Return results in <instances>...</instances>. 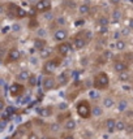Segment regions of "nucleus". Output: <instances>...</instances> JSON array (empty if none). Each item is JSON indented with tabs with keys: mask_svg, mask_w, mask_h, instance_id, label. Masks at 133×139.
<instances>
[{
	"mask_svg": "<svg viewBox=\"0 0 133 139\" xmlns=\"http://www.w3.org/2000/svg\"><path fill=\"white\" fill-rule=\"evenodd\" d=\"M93 86H94V88L98 90V91L108 88V86H110V78H108L107 73H106V72L98 73V74L95 75L94 81H93Z\"/></svg>",
	"mask_w": 133,
	"mask_h": 139,
	"instance_id": "1",
	"label": "nucleus"
},
{
	"mask_svg": "<svg viewBox=\"0 0 133 139\" xmlns=\"http://www.w3.org/2000/svg\"><path fill=\"white\" fill-rule=\"evenodd\" d=\"M76 112H77V114H78L81 118H84V120L90 118L91 116H90V104H89V101H87V100H81V101H78V104H77V107H76Z\"/></svg>",
	"mask_w": 133,
	"mask_h": 139,
	"instance_id": "2",
	"label": "nucleus"
},
{
	"mask_svg": "<svg viewBox=\"0 0 133 139\" xmlns=\"http://www.w3.org/2000/svg\"><path fill=\"white\" fill-rule=\"evenodd\" d=\"M34 9L38 13H45L46 11L51 9V2L50 0H38V2L34 4Z\"/></svg>",
	"mask_w": 133,
	"mask_h": 139,
	"instance_id": "3",
	"label": "nucleus"
},
{
	"mask_svg": "<svg viewBox=\"0 0 133 139\" xmlns=\"http://www.w3.org/2000/svg\"><path fill=\"white\" fill-rule=\"evenodd\" d=\"M59 66V60L58 59H54V60H48L45 62L43 65V73L46 74H51L55 72V69Z\"/></svg>",
	"mask_w": 133,
	"mask_h": 139,
	"instance_id": "4",
	"label": "nucleus"
},
{
	"mask_svg": "<svg viewBox=\"0 0 133 139\" xmlns=\"http://www.w3.org/2000/svg\"><path fill=\"white\" fill-rule=\"evenodd\" d=\"M71 50H72V47H71V44L67 43V42H63V43H60V44L58 46V52H59L61 56H68V53L71 52Z\"/></svg>",
	"mask_w": 133,
	"mask_h": 139,
	"instance_id": "5",
	"label": "nucleus"
},
{
	"mask_svg": "<svg viewBox=\"0 0 133 139\" xmlns=\"http://www.w3.org/2000/svg\"><path fill=\"white\" fill-rule=\"evenodd\" d=\"M21 57V52L16 48H12L9 52H8V57H7V62H13V61H17L18 59Z\"/></svg>",
	"mask_w": 133,
	"mask_h": 139,
	"instance_id": "6",
	"label": "nucleus"
},
{
	"mask_svg": "<svg viewBox=\"0 0 133 139\" xmlns=\"http://www.w3.org/2000/svg\"><path fill=\"white\" fill-rule=\"evenodd\" d=\"M113 69L115 72H117L119 74L123 73V72H126L128 70V64L125 61H121V60H117L113 62Z\"/></svg>",
	"mask_w": 133,
	"mask_h": 139,
	"instance_id": "7",
	"label": "nucleus"
},
{
	"mask_svg": "<svg viewBox=\"0 0 133 139\" xmlns=\"http://www.w3.org/2000/svg\"><path fill=\"white\" fill-rule=\"evenodd\" d=\"M22 90H24L22 85H18L17 82H15V83H12V85L9 86V92H11L12 96H18V95L22 92Z\"/></svg>",
	"mask_w": 133,
	"mask_h": 139,
	"instance_id": "8",
	"label": "nucleus"
},
{
	"mask_svg": "<svg viewBox=\"0 0 133 139\" xmlns=\"http://www.w3.org/2000/svg\"><path fill=\"white\" fill-rule=\"evenodd\" d=\"M67 37H68V33H67V30H64V29H58V30L55 31V34H54V38H55V40H58V42H64V40L67 39Z\"/></svg>",
	"mask_w": 133,
	"mask_h": 139,
	"instance_id": "9",
	"label": "nucleus"
},
{
	"mask_svg": "<svg viewBox=\"0 0 133 139\" xmlns=\"http://www.w3.org/2000/svg\"><path fill=\"white\" fill-rule=\"evenodd\" d=\"M55 87V79L52 78V77H46L45 79H43V88L46 90V91H50V90H52Z\"/></svg>",
	"mask_w": 133,
	"mask_h": 139,
	"instance_id": "10",
	"label": "nucleus"
},
{
	"mask_svg": "<svg viewBox=\"0 0 133 139\" xmlns=\"http://www.w3.org/2000/svg\"><path fill=\"white\" fill-rule=\"evenodd\" d=\"M102 114H103L102 107H99V105H93V107H90V116H93V117H100Z\"/></svg>",
	"mask_w": 133,
	"mask_h": 139,
	"instance_id": "11",
	"label": "nucleus"
},
{
	"mask_svg": "<svg viewBox=\"0 0 133 139\" xmlns=\"http://www.w3.org/2000/svg\"><path fill=\"white\" fill-rule=\"evenodd\" d=\"M73 44H74V47L77 48V50H81V48H84L85 46H86V42H85V39L82 38V37H76L74 39H73Z\"/></svg>",
	"mask_w": 133,
	"mask_h": 139,
	"instance_id": "12",
	"label": "nucleus"
},
{
	"mask_svg": "<svg viewBox=\"0 0 133 139\" xmlns=\"http://www.w3.org/2000/svg\"><path fill=\"white\" fill-rule=\"evenodd\" d=\"M37 113H38L41 117H50L51 113H52V109H51L50 107H43V108L37 109Z\"/></svg>",
	"mask_w": 133,
	"mask_h": 139,
	"instance_id": "13",
	"label": "nucleus"
},
{
	"mask_svg": "<svg viewBox=\"0 0 133 139\" xmlns=\"http://www.w3.org/2000/svg\"><path fill=\"white\" fill-rule=\"evenodd\" d=\"M115 122H116L115 118H107V120L104 121V126H106V129L108 130V133L115 131Z\"/></svg>",
	"mask_w": 133,
	"mask_h": 139,
	"instance_id": "14",
	"label": "nucleus"
},
{
	"mask_svg": "<svg viewBox=\"0 0 133 139\" xmlns=\"http://www.w3.org/2000/svg\"><path fill=\"white\" fill-rule=\"evenodd\" d=\"M30 74H31V73H30L29 70H21V72L17 74V81H18V82H26Z\"/></svg>",
	"mask_w": 133,
	"mask_h": 139,
	"instance_id": "15",
	"label": "nucleus"
},
{
	"mask_svg": "<svg viewBox=\"0 0 133 139\" xmlns=\"http://www.w3.org/2000/svg\"><path fill=\"white\" fill-rule=\"evenodd\" d=\"M64 129L68 130V131H73L76 129V121L73 118H68L65 122H64Z\"/></svg>",
	"mask_w": 133,
	"mask_h": 139,
	"instance_id": "16",
	"label": "nucleus"
},
{
	"mask_svg": "<svg viewBox=\"0 0 133 139\" xmlns=\"http://www.w3.org/2000/svg\"><path fill=\"white\" fill-rule=\"evenodd\" d=\"M102 105H103L106 109H110V108H112V107L115 105V100H113L112 98L107 96V98H104V99H103V101H102Z\"/></svg>",
	"mask_w": 133,
	"mask_h": 139,
	"instance_id": "17",
	"label": "nucleus"
},
{
	"mask_svg": "<svg viewBox=\"0 0 133 139\" xmlns=\"http://www.w3.org/2000/svg\"><path fill=\"white\" fill-rule=\"evenodd\" d=\"M116 105H117V110L119 112H125L128 109V100L121 99V100H119V103Z\"/></svg>",
	"mask_w": 133,
	"mask_h": 139,
	"instance_id": "18",
	"label": "nucleus"
},
{
	"mask_svg": "<svg viewBox=\"0 0 133 139\" xmlns=\"http://www.w3.org/2000/svg\"><path fill=\"white\" fill-rule=\"evenodd\" d=\"M34 47H35V50L42 51L46 47V42L43 39H41V38H37V39H34Z\"/></svg>",
	"mask_w": 133,
	"mask_h": 139,
	"instance_id": "19",
	"label": "nucleus"
},
{
	"mask_svg": "<svg viewBox=\"0 0 133 139\" xmlns=\"http://www.w3.org/2000/svg\"><path fill=\"white\" fill-rule=\"evenodd\" d=\"M68 79H69V77H68V74H67L65 72L61 73V74H59V77H58V82H59L60 86L67 85V83H68Z\"/></svg>",
	"mask_w": 133,
	"mask_h": 139,
	"instance_id": "20",
	"label": "nucleus"
},
{
	"mask_svg": "<svg viewBox=\"0 0 133 139\" xmlns=\"http://www.w3.org/2000/svg\"><path fill=\"white\" fill-rule=\"evenodd\" d=\"M125 122L123 121V120H117L116 122H115V130L116 131H124L125 130Z\"/></svg>",
	"mask_w": 133,
	"mask_h": 139,
	"instance_id": "21",
	"label": "nucleus"
},
{
	"mask_svg": "<svg viewBox=\"0 0 133 139\" xmlns=\"http://www.w3.org/2000/svg\"><path fill=\"white\" fill-rule=\"evenodd\" d=\"M89 12H90L89 4H81V5L78 7V13H80V15H87Z\"/></svg>",
	"mask_w": 133,
	"mask_h": 139,
	"instance_id": "22",
	"label": "nucleus"
},
{
	"mask_svg": "<svg viewBox=\"0 0 133 139\" xmlns=\"http://www.w3.org/2000/svg\"><path fill=\"white\" fill-rule=\"evenodd\" d=\"M123 17V13L119 11V9H115V11H112V20L115 21V22H117V21H120V18Z\"/></svg>",
	"mask_w": 133,
	"mask_h": 139,
	"instance_id": "23",
	"label": "nucleus"
},
{
	"mask_svg": "<svg viewBox=\"0 0 133 139\" xmlns=\"http://www.w3.org/2000/svg\"><path fill=\"white\" fill-rule=\"evenodd\" d=\"M26 82L29 83V86H30V87H34V86L37 85V75H35V74H30Z\"/></svg>",
	"mask_w": 133,
	"mask_h": 139,
	"instance_id": "24",
	"label": "nucleus"
},
{
	"mask_svg": "<svg viewBox=\"0 0 133 139\" xmlns=\"http://www.w3.org/2000/svg\"><path fill=\"white\" fill-rule=\"evenodd\" d=\"M112 56H113V55H112V52H111V51H108V50L102 52V57H103V60H104V61H110V60H112Z\"/></svg>",
	"mask_w": 133,
	"mask_h": 139,
	"instance_id": "25",
	"label": "nucleus"
},
{
	"mask_svg": "<svg viewBox=\"0 0 133 139\" xmlns=\"http://www.w3.org/2000/svg\"><path fill=\"white\" fill-rule=\"evenodd\" d=\"M129 78H130V75L128 74V72H123V73L119 74V79H120L121 82H128Z\"/></svg>",
	"mask_w": 133,
	"mask_h": 139,
	"instance_id": "26",
	"label": "nucleus"
},
{
	"mask_svg": "<svg viewBox=\"0 0 133 139\" xmlns=\"http://www.w3.org/2000/svg\"><path fill=\"white\" fill-rule=\"evenodd\" d=\"M16 16H17L18 18H24V17H26L28 15H26V11H24L22 8H18V7H17V9H16Z\"/></svg>",
	"mask_w": 133,
	"mask_h": 139,
	"instance_id": "27",
	"label": "nucleus"
},
{
	"mask_svg": "<svg viewBox=\"0 0 133 139\" xmlns=\"http://www.w3.org/2000/svg\"><path fill=\"white\" fill-rule=\"evenodd\" d=\"M115 47H116V50L123 51V50L125 48V42H124V40H117V42L115 43Z\"/></svg>",
	"mask_w": 133,
	"mask_h": 139,
	"instance_id": "28",
	"label": "nucleus"
},
{
	"mask_svg": "<svg viewBox=\"0 0 133 139\" xmlns=\"http://www.w3.org/2000/svg\"><path fill=\"white\" fill-rule=\"evenodd\" d=\"M89 95H90V98H91L93 100H95V99L99 98V91H98V90H93V91L89 92Z\"/></svg>",
	"mask_w": 133,
	"mask_h": 139,
	"instance_id": "29",
	"label": "nucleus"
},
{
	"mask_svg": "<svg viewBox=\"0 0 133 139\" xmlns=\"http://www.w3.org/2000/svg\"><path fill=\"white\" fill-rule=\"evenodd\" d=\"M98 24H99V26H107L108 25V18L107 17H100Z\"/></svg>",
	"mask_w": 133,
	"mask_h": 139,
	"instance_id": "30",
	"label": "nucleus"
},
{
	"mask_svg": "<svg viewBox=\"0 0 133 139\" xmlns=\"http://www.w3.org/2000/svg\"><path fill=\"white\" fill-rule=\"evenodd\" d=\"M41 52H42V53H41V56H42V57H47V56L51 53V50H48V48H46V47H45Z\"/></svg>",
	"mask_w": 133,
	"mask_h": 139,
	"instance_id": "31",
	"label": "nucleus"
},
{
	"mask_svg": "<svg viewBox=\"0 0 133 139\" xmlns=\"http://www.w3.org/2000/svg\"><path fill=\"white\" fill-rule=\"evenodd\" d=\"M107 31H108V27L107 26H99V34H107Z\"/></svg>",
	"mask_w": 133,
	"mask_h": 139,
	"instance_id": "32",
	"label": "nucleus"
},
{
	"mask_svg": "<svg viewBox=\"0 0 133 139\" xmlns=\"http://www.w3.org/2000/svg\"><path fill=\"white\" fill-rule=\"evenodd\" d=\"M130 34V29H128V27H124L123 30H121V35H124V37H128Z\"/></svg>",
	"mask_w": 133,
	"mask_h": 139,
	"instance_id": "33",
	"label": "nucleus"
},
{
	"mask_svg": "<svg viewBox=\"0 0 133 139\" xmlns=\"http://www.w3.org/2000/svg\"><path fill=\"white\" fill-rule=\"evenodd\" d=\"M26 139H39V136L35 134V133H29L28 134V138Z\"/></svg>",
	"mask_w": 133,
	"mask_h": 139,
	"instance_id": "34",
	"label": "nucleus"
},
{
	"mask_svg": "<svg viewBox=\"0 0 133 139\" xmlns=\"http://www.w3.org/2000/svg\"><path fill=\"white\" fill-rule=\"evenodd\" d=\"M85 38H86V39H85V42H86V40H90V39L93 38V34L87 30V31H85Z\"/></svg>",
	"mask_w": 133,
	"mask_h": 139,
	"instance_id": "35",
	"label": "nucleus"
},
{
	"mask_svg": "<svg viewBox=\"0 0 133 139\" xmlns=\"http://www.w3.org/2000/svg\"><path fill=\"white\" fill-rule=\"evenodd\" d=\"M35 13H37V11L34 9V7H33L29 12H26V15H29V16H31V17H34V16H35Z\"/></svg>",
	"mask_w": 133,
	"mask_h": 139,
	"instance_id": "36",
	"label": "nucleus"
},
{
	"mask_svg": "<svg viewBox=\"0 0 133 139\" xmlns=\"http://www.w3.org/2000/svg\"><path fill=\"white\" fill-rule=\"evenodd\" d=\"M84 24H85V21H84V20H77V21L74 22V25H76V26H84Z\"/></svg>",
	"mask_w": 133,
	"mask_h": 139,
	"instance_id": "37",
	"label": "nucleus"
},
{
	"mask_svg": "<svg viewBox=\"0 0 133 139\" xmlns=\"http://www.w3.org/2000/svg\"><path fill=\"white\" fill-rule=\"evenodd\" d=\"M58 24H59V25H64V24H65V18H64V17H59V18H58Z\"/></svg>",
	"mask_w": 133,
	"mask_h": 139,
	"instance_id": "38",
	"label": "nucleus"
},
{
	"mask_svg": "<svg viewBox=\"0 0 133 139\" xmlns=\"http://www.w3.org/2000/svg\"><path fill=\"white\" fill-rule=\"evenodd\" d=\"M38 35L45 37V35H46V30H45V29H39V30H38Z\"/></svg>",
	"mask_w": 133,
	"mask_h": 139,
	"instance_id": "39",
	"label": "nucleus"
},
{
	"mask_svg": "<svg viewBox=\"0 0 133 139\" xmlns=\"http://www.w3.org/2000/svg\"><path fill=\"white\" fill-rule=\"evenodd\" d=\"M4 108H5V103H4L3 99H0V110H3Z\"/></svg>",
	"mask_w": 133,
	"mask_h": 139,
	"instance_id": "40",
	"label": "nucleus"
},
{
	"mask_svg": "<svg viewBox=\"0 0 133 139\" xmlns=\"http://www.w3.org/2000/svg\"><path fill=\"white\" fill-rule=\"evenodd\" d=\"M132 22H133V20L129 18V20H128V29H132V27H133V24H132Z\"/></svg>",
	"mask_w": 133,
	"mask_h": 139,
	"instance_id": "41",
	"label": "nucleus"
},
{
	"mask_svg": "<svg viewBox=\"0 0 133 139\" xmlns=\"http://www.w3.org/2000/svg\"><path fill=\"white\" fill-rule=\"evenodd\" d=\"M63 139H74V135H72V134H67Z\"/></svg>",
	"mask_w": 133,
	"mask_h": 139,
	"instance_id": "42",
	"label": "nucleus"
},
{
	"mask_svg": "<svg viewBox=\"0 0 133 139\" xmlns=\"http://www.w3.org/2000/svg\"><path fill=\"white\" fill-rule=\"evenodd\" d=\"M20 29H21V27H20V25H17V24H15V25H13V30H15V31H20Z\"/></svg>",
	"mask_w": 133,
	"mask_h": 139,
	"instance_id": "43",
	"label": "nucleus"
},
{
	"mask_svg": "<svg viewBox=\"0 0 133 139\" xmlns=\"http://www.w3.org/2000/svg\"><path fill=\"white\" fill-rule=\"evenodd\" d=\"M108 2H110L111 4H119V3L121 2V0H108Z\"/></svg>",
	"mask_w": 133,
	"mask_h": 139,
	"instance_id": "44",
	"label": "nucleus"
},
{
	"mask_svg": "<svg viewBox=\"0 0 133 139\" xmlns=\"http://www.w3.org/2000/svg\"><path fill=\"white\" fill-rule=\"evenodd\" d=\"M59 108H60V109H65V108H67V104H64V103H63V104H59Z\"/></svg>",
	"mask_w": 133,
	"mask_h": 139,
	"instance_id": "45",
	"label": "nucleus"
},
{
	"mask_svg": "<svg viewBox=\"0 0 133 139\" xmlns=\"http://www.w3.org/2000/svg\"><path fill=\"white\" fill-rule=\"evenodd\" d=\"M38 2V0H29V3H31V4H35Z\"/></svg>",
	"mask_w": 133,
	"mask_h": 139,
	"instance_id": "46",
	"label": "nucleus"
},
{
	"mask_svg": "<svg viewBox=\"0 0 133 139\" xmlns=\"http://www.w3.org/2000/svg\"><path fill=\"white\" fill-rule=\"evenodd\" d=\"M3 12H4V8H3V7H2V5H0V15H2V13H3Z\"/></svg>",
	"mask_w": 133,
	"mask_h": 139,
	"instance_id": "47",
	"label": "nucleus"
},
{
	"mask_svg": "<svg viewBox=\"0 0 133 139\" xmlns=\"http://www.w3.org/2000/svg\"><path fill=\"white\" fill-rule=\"evenodd\" d=\"M0 56H2V55H0Z\"/></svg>",
	"mask_w": 133,
	"mask_h": 139,
	"instance_id": "48",
	"label": "nucleus"
},
{
	"mask_svg": "<svg viewBox=\"0 0 133 139\" xmlns=\"http://www.w3.org/2000/svg\"><path fill=\"white\" fill-rule=\"evenodd\" d=\"M90 139H91V138H90Z\"/></svg>",
	"mask_w": 133,
	"mask_h": 139,
	"instance_id": "49",
	"label": "nucleus"
}]
</instances>
